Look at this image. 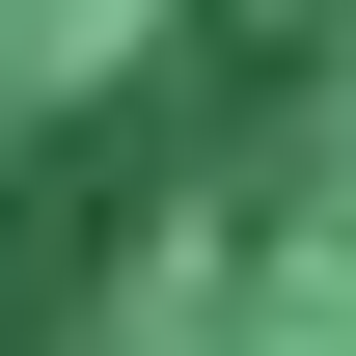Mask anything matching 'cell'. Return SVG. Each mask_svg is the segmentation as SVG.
Masks as SVG:
<instances>
[{"label":"cell","instance_id":"obj_1","mask_svg":"<svg viewBox=\"0 0 356 356\" xmlns=\"http://www.w3.org/2000/svg\"><path fill=\"white\" fill-rule=\"evenodd\" d=\"M0 356H356V0L0 247Z\"/></svg>","mask_w":356,"mask_h":356}]
</instances>
